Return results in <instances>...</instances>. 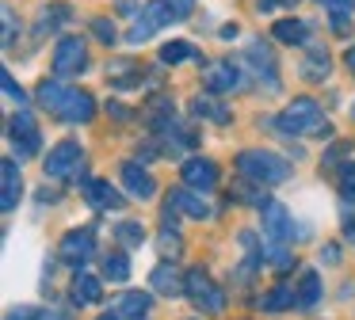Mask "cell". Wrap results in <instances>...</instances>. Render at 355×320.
<instances>
[{"instance_id": "cell-1", "label": "cell", "mask_w": 355, "mask_h": 320, "mask_svg": "<svg viewBox=\"0 0 355 320\" xmlns=\"http://www.w3.org/2000/svg\"><path fill=\"white\" fill-rule=\"evenodd\" d=\"M39 103L62 122H92L96 118V99L80 88H65L62 80H42L39 84Z\"/></svg>"}, {"instance_id": "cell-2", "label": "cell", "mask_w": 355, "mask_h": 320, "mask_svg": "<svg viewBox=\"0 0 355 320\" xmlns=\"http://www.w3.org/2000/svg\"><path fill=\"white\" fill-rule=\"evenodd\" d=\"M237 172L252 187H279V183L291 179V164L268 149H245L237 157Z\"/></svg>"}, {"instance_id": "cell-3", "label": "cell", "mask_w": 355, "mask_h": 320, "mask_svg": "<svg viewBox=\"0 0 355 320\" xmlns=\"http://www.w3.org/2000/svg\"><path fill=\"white\" fill-rule=\"evenodd\" d=\"M279 130L283 134H317V137H329V122H324V111L317 99H294L286 103V111L279 114Z\"/></svg>"}, {"instance_id": "cell-4", "label": "cell", "mask_w": 355, "mask_h": 320, "mask_svg": "<svg viewBox=\"0 0 355 320\" xmlns=\"http://www.w3.org/2000/svg\"><path fill=\"white\" fill-rule=\"evenodd\" d=\"M184 294L191 297V305H195V309H202V312H222L225 309L222 286H218L202 267H195V271L184 274Z\"/></svg>"}, {"instance_id": "cell-5", "label": "cell", "mask_w": 355, "mask_h": 320, "mask_svg": "<svg viewBox=\"0 0 355 320\" xmlns=\"http://www.w3.org/2000/svg\"><path fill=\"white\" fill-rule=\"evenodd\" d=\"M245 73H248V80L268 84V91H279L275 57H271V50L263 46V38H252V42H248V50H245Z\"/></svg>"}, {"instance_id": "cell-6", "label": "cell", "mask_w": 355, "mask_h": 320, "mask_svg": "<svg viewBox=\"0 0 355 320\" xmlns=\"http://www.w3.org/2000/svg\"><path fill=\"white\" fill-rule=\"evenodd\" d=\"M8 137H12V145H16V152H19V160H27V157H35V152L42 149V134H39V122L31 118L27 111H16L8 118Z\"/></svg>"}, {"instance_id": "cell-7", "label": "cell", "mask_w": 355, "mask_h": 320, "mask_svg": "<svg viewBox=\"0 0 355 320\" xmlns=\"http://www.w3.org/2000/svg\"><path fill=\"white\" fill-rule=\"evenodd\" d=\"M88 69V50L77 35H65L54 46V73L58 76H80Z\"/></svg>"}, {"instance_id": "cell-8", "label": "cell", "mask_w": 355, "mask_h": 320, "mask_svg": "<svg viewBox=\"0 0 355 320\" xmlns=\"http://www.w3.org/2000/svg\"><path fill=\"white\" fill-rule=\"evenodd\" d=\"M80 160H85V149H80L77 141H62L50 149V157L42 160V172L50 175V179H65V175L80 172Z\"/></svg>"}, {"instance_id": "cell-9", "label": "cell", "mask_w": 355, "mask_h": 320, "mask_svg": "<svg viewBox=\"0 0 355 320\" xmlns=\"http://www.w3.org/2000/svg\"><path fill=\"white\" fill-rule=\"evenodd\" d=\"M202 80H207V88L214 91V96H222V91H237L241 84L248 80V73H245V65H237V61H214V65H207Z\"/></svg>"}, {"instance_id": "cell-10", "label": "cell", "mask_w": 355, "mask_h": 320, "mask_svg": "<svg viewBox=\"0 0 355 320\" xmlns=\"http://www.w3.org/2000/svg\"><path fill=\"white\" fill-rule=\"evenodd\" d=\"M260 221H263V236H268V244H291L294 240V221H291V213H286V206L268 202L260 210Z\"/></svg>"}, {"instance_id": "cell-11", "label": "cell", "mask_w": 355, "mask_h": 320, "mask_svg": "<svg viewBox=\"0 0 355 320\" xmlns=\"http://www.w3.org/2000/svg\"><path fill=\"white\" fill-rule=\"evenodd\" d=\"M164 23H172V15H168V4H164V0H149V4L141 8L138 23H134V30H130L126 38H130V42L138 46V42H146V38H153L157 30L164 27Z\"/></svg>"}, {"instance_id": "cell-12", "label": "cell", "mask_w": 355, "mask_h": 320, "mask_svg": "<svg viewBox=\"0 0 355 320\" xmlns=\"http://www.w3.org/2000/svg\"><path fill=\"white\" fill-rule=\"evenodd\" d=\"M92 251H96L92 229H73V233H65V240H62V248H58V256H62L69 267L85 271V263L92 259Z\"/></svg>"}, {"instance_id": "cell-13", "label": "cell", "mask_w": 355, "mask_h": 320, "mask_svg": "<svg viewBox=\"0 0 355 320\" xmlns=\"http://www.w3.org/2000/svg\"><path fill=\"white\" fill-rule=\"evenodd\" d=\"M119 179H123V190L130 198H138V202H146V198L157 195V179L141 168V160H126L123 168H119Z\"/></svg>"}, {"instance_id": "cell-14", "label": "cell", "mask_w": 355, "mask_h": 320, "mask_svg": "<svg viewBox=\"0 0 355 320\" xmlns=\"http://www.w3.org/2000/svg\"><path fill=\"white\" fill-rule=\"evenodd\" d=\"M180 179H184L187 190H214L218 187V164L214 160H202V157H191L184 160V168H180Z\"/></svg>"}, {"instance_id": "cell-15", "label": "cell", "mask_w": 355, "mask_h": 320, "mask_svg": "<svg viewBox=\"0 0 355 320\" xmlns=\"http://www.w3.org/2000/svg\"><path fill=\"white\" fill-rule=\"evenodd\" d=\"M80 195H85V202L92 206L96 213L123 210V195H119L107 179H92V175H88V179H80Z\"/></svg>"}, {"instance_id": "cell-16", "label": "cell", "mask_w": 355, "mask_h": 320, "mask_svg": "<svg viewBox=\"0 0 355 320\" xmlns=\"http://www.w3.org/2000/svg\"><path fill=\"white\" fill-rule=\"evenodd\" d=\"M19 195H24V175H19L16 160H4L0 164V210L12 213L19 206Z\"/></svg>"}, {"instance_id": "cell-17", "label": "cell", "mask_w": 355, "mask_h": 320, "mask_svg": "<svg viewBox=\"0 0 355 320\" xmlns=\"http://www.w3.org/2000/svg\"><path fill=\"white\" fill-rule=\"evenodd\" d=\"M164 206H172V210H180V213H187V217H210V206H207V198L199 195V190H187V187H180V190H172L168 198H164Z\"/></svg>"}, {"instance_id": "cell-18", "label": "cell", "mask_w": 355, "mask_h": 320, "mask_svg": "<svg viewBox=\"0 0 355 320\" xmlns=\"http://www.w3.org/2000/svg\"><path fill=\"white\" fill-rule=\"evenodd\" d=\"M69 294H73V305H96V301H103V282L88 271H77Z\"/></svg>"}, {"instance_id": "cell-19", "label": "cell", "mask_w": 355, "mask_h": 320, "mask_svg": "<svg viewBox=\"0 0 355 320\" xmlns=\"http://www.w3.org/2000/svg\"><path fill=\"white\" fill-rule=\"evenodd\" d=\"M149 309H153V301L141 290H130V294H123L115 301V317H123V320H146Z\"/></svg>"}, {"instance_id": "cell-20", "label": "cell", "mask_w": 355, "mask_h": 320, "mask_svg": "<svg viewBox=\"0 0 355 320\" xmlns=\"http://www.w3.org/2000/svg\"><path fill=\"white\" fill-rule=\"evenodd\" d=\"M191 114H195V118H210V122H218V126L233 118L230 107H225L222 99H214V96H195L191 99Z\"/></svg>"}, {"instance_id": "cell-21", "label": "cell", "mask_w": 355, "mask_h": 320, "mask_svg": "<svg viewBox=\"0 0 355 320\" xmlns=\"http://www.w3.org/2000/svg\"><path fill=\"white\" fill-rule=\"evenodd\" d=\"M302 80H309V84H317V80H324V76L332 73V61H329V53L324 50H309L306 57H302Z\"/></svg>"}, {"instance_id": "cell-22", "label": "cell", "mask_w": 355, "mask_h": 320, "mask_svg": "<svg viewBox=\"0 0 355 320\" xmlns=\"http://www.w3.org/2000/svg\"><path fill=\"white\" fill-rule=\"evenodd\" d=\"M294 301H298V290H291L286 282H279V286H271L268 294L260 297V309H268V312H283V309H291Z\"/></svg>"}, {"instance_id": "cell-23", "label": "cell", "mask_w": 355, "mask_h": 320, "mask_svg": "<svg viewBox=\"0 0 355 320\" xmlns=\"http://www.w3.org/2000/svg\"><path fill=\"white\" fill-rule=\"evenodd\" d=\"M271 35H275L279 42H286V46H298V42H306V38H309V23H302V19H279Z\"/></svg>"}, {"instance_id": "cell-24", "label": "cell", "mask_w": 355, "mask_h": 320, "mask_svg": "<svg viewBox=\"0 0 355 320\" xmlns=\"http://www.w3.org/2000/svg\"><path fill=\"white\" fill-rule=\"evenodd\" d=\"M317 301H321V278H317V271H302V278H298V305H302V309H313Z\"/></svg>"}, {"instance_id": "cell-25", "label": "cell", "mask_w": 355, "mask_h": 320, "mask_svg": "<svg viewBox=\"0 0 355 320\" xmlns=\"http://www.w3.org/2000/svg\"><path fill=\"white\" fill-rule=\"evenodd\" d=\"M153 290H157V294H180V290H184V282H180V271H176V267H168V263H161V267H157V271H153Z\"/></svg>"}, {"instance_id": "cell-26", "label": "cell", "mask_w": 355, "mask_h": 320, "mask_svg": "<svg viewBox=\"0 0 355 320\" xmlns=\"http://www.w3.org/2000/svg\"><path fill=\"white\" fill-rule=\"evenodd\" d=\"M103 278L126 282L130 278V259H126L123 251H107V256H103Z\"/></svg>"}, {"instance_id": "cell-27", "label": "cell", "mask_w": 355, "mask_h": 320, "mask_svg": "<svg viewBox=\"0 0 355 320\" xmlns=\"http://www.w3.org/2000/svg\"><path fill=\"white\" fill-rule=\"evenodd\" d=\"M199 57V50H195L191 42H164L161 46V61L164 65H180V61H191Z\"/></svg>"}, {"instance_id": "cell-28", "label": "cell", "mask_w": 355, "mask_h": 320, "mask_svg": "<svg viewBox=\"0 0 355 320\" xmlns=\"http://www.w3.org/2000/svg\"><path fill=\"white\" fill-rule=\"evenodd\" d=\"M115 240H123V248H141V240H146L141 221H119V225H115Z\"/></svg>"}, {"instance_id": "cell-29", "label": "cell", "mask_w": 355, "mask_h": 320, "mask_svg": "<svg viewBox=\"0 0 355 320\" xmlns=\"http://www.w3.org/2000/svg\"><path fill=\"white\" fill-rule=\"evenodd\" d=\"M263 256H268V263L279 267V271H291V263H294V259L283 251V244H268V251H263Z\"/></svg>"}, {"instance_id": "cell-30", "label": "cell", "mask_w": 355, "mask_h": 320, "mask_svg": "<svg viewBox=\"0 0 355 320\" xmlns=\"http://www.w3.org/2000/svg\"><path fill=\"white\" fill-rule=\"evenodd\" d=\"M92 35L100 38V42H107V46H111V42H115V23L100 15V19H92Z\"/></svg>"}, {"instance_id": "cell-31", "label": "cell", "mask_w": 355, "mask_h": 320, "mask_svg": "<svg viewBox=\"0 0 355 320\" xmlns=\"http://www.w3.org/2000/svg\"><path fill=\"white\" fill-rule=\"evenodd\" d=\"M0 84H4V96H8V99H19V103H27V91L19 88L16 80H12V73H8V69L0 73Z\"/></svg>"}, {"instance_id": "cell-32", "label": "cell", "mask_w": 355, "mask_h": 320, "mask_svg": "<svg viewBox=\"0 0 355 320\" xmlns=\"http://www.w3.org/2000/svg\"><path fill=\"white\" fill-rule=\"evenodd\" d=\"M164 4H168L172 19H187V15L195 12V0H164Z\"/></svg>"}, {"instance_id": "cell-33", "label": "cell", "mask_w": 355, "mask_h": 320, "mask_svg": "<svg viewBox=\"0 0 355 320\" xmlns=\"http://www.w3.org/2000/svg\"><path fill=\"white\" fill-rule=\"evenodd\" d=\"M161 251H164V256H172V259L180 256V236H176V229H164V233H161Z\"/></svg>"}, {"instance_id": "cell-34", "label": "cell", "mask_w": 355, "mask_h": 320, "mask_svg": "<svg viewBox=\"0 0 355 320\" xmlns=\"http://www.w3.org/2000/svg\"><path fill=\"white\" fill-rule=\"evenodd\" d=\"M321 8H329L332 15H352L355 12V0H321Z\"/></svg>"}, {"instance_id": "cell-35", "label": "cell", "mask_w": 355, "mask_h": 320, "mask_svg": "<svg viewBox=\"0 0 355 320\" xmlns=\"http://www.w3.org/2000/svg\"><path fill=\"white\" fill-rule=\"evenodd\" d=\"M12 38H16V12L4 4V46H12Z\"/></svg>"}, {"instance_id": "cell-36", "label": "cell", "mask_w": 355, "mask_h": 320, "mask_svg": "<svg viewBox=\"0 0 355 320\" xmlns=\"http://www.w3.org/2000/svg\"><path fill=\"white\" fill-rule=\"evenodd\" d=\"M347 202H355V168H344V183H340Z\"/></svg>"}, {"instance_id": "cell-37", "label": "cell", "mask_w": 355, "mask_h": 320, "mask_svg": "<svg viewBox=\"0 0 355 320\" xmlns=\"http://www.w3.org/2000/svg\"><path fill=\"white\" fill-rule=\"evenodd\" d=\"M35 320H69V312L58 309V305H50V309H39V317Z\"/></svg>"}, {"instance_id": "cell-38", "label": "cell", "mask_w": 355, "mask_h": 320, "mask_svg": "<svg viewBox=\"0 0 355 320\" xmlns=\"http://www.w3.org/2000/svg\"><path fill=\"white\" fill-rule=\"evenodd\" d=\"M340 225H344L347 240H355V213H352V210H344V213H340Z\"/></svg>"}, {"instance_id": "cell-39", "label": "cell", "mask_w": 355, "mask_h": 320, "mask_svg": "<svg viewBox=\"0 0 355 320\" xmlns=\"http://www.w3.org/2000/svg\"><path fill=\"white\" fill-rule=\"evenodd\" d=\"M35 317H39V312H31V309H12L4 320H35Z\"/></svg>"}, {"instance_id": "cell-40", "label": "cell", "mask_w": 355, "mask_h": 320, "mask_svg": "<svg viewBox=\"0 0 355 320\" xmlns=\"http://www.w3.org/2000/svg\"><path fill=\"white\" fill-rule=\"evenodd\" d=\"M107 111H111V114H119V118H130V111H126L123 103H107Z\"/></svg>"}, {"instance_id": "cell-41", "label": "cell", "mask_w": 355, "mask_h": 320, "mask_svg": "<svg viewBox=\"0 0 355 320\" xmlns=\"http://www.w3.org/2000/svg\"><path fill=\"white\" fill-rule=\"evenodd\" d=\"M347 69H352V73H355V46H352V50H347Z\"/></svg>"}, {"instance_id": "cell-42", "label": "cell", "mask_w": 355, "mask_h": 320, "mask_svg": "<svg viewBox=\"0 0 355 320\" xmlns=\"http://www.w3.org/2000/svg\"><path fill=\"white\" fill-rule=\"evenodd\" d=\"M100 320H123V317H115V312H103V317Z\"/></svg>"}, {"instance_id": "cell-43", "label": "cell", "mask_w": 355, "mask_h": 320, "mask_svg": "<svg viewBox=\"0 0 355 320\" xmlns=\"http://www.w3.org/2000/svg\"><path fill=\"white\" fill-rule=\"evenodd\" d=\"M275 4H298V0H275Z\"/></svg>"}, {"instance_id": "cell-44", "label": "cell", "mask_w": 355, "mask_h": 320, "mask_svg": "<svg viewBox=\"0 0 355 320\" xmlns=\"http://www.w3.org/2000/svg\"><path fill=\"white\" fill-rule=\"evenodd\" d=\"M352 111H355V107H352Z\"/></svg>"}]
</instances>
